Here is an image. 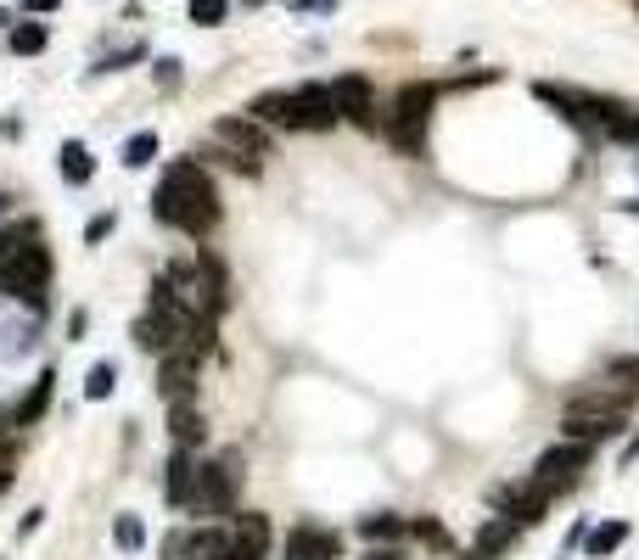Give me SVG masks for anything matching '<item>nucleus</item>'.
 <instances>
[{"mask_svg": "<svg viewBox=\"0 0 639 560\" xmlns=\"http://www.w3.org/2000/svg\"><path fill=\"white\" fill-rule=\"evenodd\" d=\"M230 560H264V555H247V549H236V555H230Z\"/></svg>", "mask_w": 639, "mask_h": 560, "instance_id": "37998d69", "label": "nucleus"}, {"mask_svg": "<svg viewBox=\"0 0 639 560\" xmlns=\"http://www.w3.org/2000/svg\"><path fill=\"white\" fill-rule=\"evenodd\" d=\"M197 476H202L197 448L174 443L169 465H163V504H169V510H180V516H191V504H197Z\"/></svg>", "mask_w": 639, "mask_h": 560, "instance_id": "1a4fd4ad", "label": "nucleus"}, {"mask_svg": "<svg viewBox=\"0 0 639 560\" xmlns=\"http://www.w3.org/2000/svg\"><path fill=\"white\" fill-rule=\"evenodd\" d=\"M628 426V415H595V409H567L561 415V437H572V443H589V448H600V443H611V437Z\"/></svg>", "mask_w": 639, "mask_h": 560, "instance_id": "ddd939ff", "label": "nucleus"}, {"mask_svg": "<svg viewBox=\"0 0 639 560\" xmlns=\"http://www.w3.org/2000/svg\"><path fill=\"white\" fill-rule=\"evenodd\" d=\"M342 555V532L320 527V521H298L286 532V560H337Z\"/></svg>", "mask_w": 639, "mask_h": 560, "instance_id": "f8f14e48", "label": "nucleus"}, {"mask_svg": "<svg viewBox=\"0 0 639 560\" xmlns=\"http://www.w3.org/2000/svg\"><path fill=\"white\" fill-rule=\"evenodd\" d=\"M589 465H595V448L561 437L555 448H544L539 460H533V471H527V476H533L550 499H561L567 488H578V482H583V471H589Z\"/></svg>", "mask_w": 639, "mask_h": 560, "instance_id": "423d86ee", "label": "nucleus"}, {"mask_svg": "<svg viewBox=\"0 0 639 560\" xmlns=\"http://www.w3.org/2000/svg\"><path fill=\"white\" fill-rule=\"evenodd\" d=\"M213 140H225V146H236V152H247V157H275L270 124H258L253 112H225V118L213 124Z\"/></svg>", "mask_w": 639, "mask_h": 560, "instance_id": "9b49d317", "label": "nucleus"}, {"mask_svg": "<svg viewBox=\"0 0 639 560\" xmlns=\"http://www.w3.org/2000/svg\"><path fill=\"white\" fill-rule=\"evenodd\" d=\"M197 370H202V353L191 342L180 348L157 353V392L169 398V404H185V398H197Z\"/></svg>", "mask_w": 639, "mask_h": 560, "instance_id": "0eeeda50", "label": "nucleus"}, {"mask_svg": "<svg viewBox=\"0 0 639 560\" xmlns=\"http://www.w3.org/2000/svg\"><path fill=\"white\" fill-rule=\"evenodd\" d=\"M17 471V443L12 437H0V476H12Z\"/></svg>", "mask_w": 639, "mask_h": 560, "instance_id": "e433bc0d", "label": "nucleus"}, {"mask_svg": "<svg viewBox=\"0 0 639 560\" xmlns=\"http://www.w3.org/2000/svg\"><path fill=\"white\" fill-rule=\"evenodd\" d=\"M141 56H146V45L135 40V45H124V51H118V56H101V62H96V68H90V73H118V68H124V62H141Z\"/></svg>", "mask_w": 639, "mask_h": 560, "instance_id": "c756f323", "label": "nucleus"}, {"mask_svg": "<svg viewBox=\"0 0 639 560\" xmlns=\"http://www.w3.org/2000/svg\"><path fill=\"white\" fill-rule=\"evenodd\" d=\"M359 538H370V544H404V538H410V516H393V510H370V516L359 521Z\"/></svg>", "mask_w": 639, "mask_h": 560, "instance_id": "aec40b11", "label": "nucleus"}, {"mask_svg": "<svg viewBox=\"0 0 639 560\" xmlns=\"http://www.w3.org/2000/svg\"><path fill=\"white\" fill-rule=\"evenodd\" d=\"M365 560H404V555H398V544H387V549H382V544H376V549H370V555H365Z\"/></svg>", "mask_w": 639, "mask_h": 560, "instance_id": "79ce46f5", "label": "nucleus"}, {"mask_svg": "<svg viewBox=\"0 0 639 560\" xmlns=\"http://www.w3.org/2000/svg\"><path fill=\"white\" fill-rule=\"evenodd\" d=\"M432 107H438V84L432 79H410L398 84L393 101H387L382 135L398 157H421L426 152V129H432Z\"/></svg>", "mask_w": 639, "mask_h": 560, "instance_id": "20e7f679", "label": "nucleus"}, {"mask_svg": "<svg viewBox=\"0 0 639 560\" xmlns=\"http://www.w3.org/2000/svg\"><path fill=\"white\" fill-rule=\"evenodd\" d=\"M281 6H286L292 17H303V12H314V17H331V12H337V0H281Z\"/></svg>", "mask_w": 639, "mask_h": 560, "instance_id": "473e14b6", "label": "nucleus"}, {"mask_svg": "<svg viewBox=\"0 0 639 560\" xmlns=\"http://www.w3.org/2000/svg\"><path fill=\"white\" fill-rule=\"evenodd\" d=\"M6 482H12V476H0V493H6Z\"/></svg>", "mask_w": 639, "mask_h": 560, "instance_id": "a18cd8bd", "label": "nucleus"}, {"mask_svg": "<svg viewBox=\"0 0 639 560\" xmlns=\"http://www.w3.org/2000/svg\"><path fill=\"white\" fill-rule=\"evenodd\" d=\"M185 538H191V532H185V527H174L169 538H163V560H185Z\"/></svg>", "mask_w": 639, "mask_h": 560, "instance_id": "f704fd0d", "label": "nucleus"}, {"mask_svg": "<svg viewBox=\"0 0 639 560\" xmlns=\"http://www.w3.org/2000/svg\"><path fill=\"white\" fill-rule=\"evenodd\" d=\"M0 292L29 303L45 314V292H51V247L34 219H12L0 230Z\"/></svg>", "mask_w": 639, "mask_h": 560, "instance_id": "f03ea898", "label": "nucleus"}, {"mask_svg": "<svg viewBox=\"0 0 639 560\" xmlns=\"http://www.w3.org/2000/svg\"><path fill=\"white\" fill-rule=\"evenodd\" d=\"M410 532L421 538V544H432V549H449V544H455V538H449V527H443V521H432V516L410 521Z\"/></svg>", "mask_w": 639, "mask_h": 560, "instance_id": "c85d7f7f", "label": "nucleus"}, {"mask_svg": "<svg viewBox=\"0 0 639 560\" xmlns=\"http://www.w3.org/2000/svg\"><path fill=\"white\" fill-rule=\"evenodd\" d=\"M62 180H68V185H90V180H96V157H90V146H79V140H68V146H62Z\"/></svg>", "mask_w": 639, "mask_h": 560, "instance_id": "4be33fe9", "label": "nucleus"}, {"mask_svg": "<svg viewBox=\"0 0 639 560\" xmlns=\"http://www.w3.org/2000/svg\"><path fill=\"white\" fill-rule=\"evenodd\" d=\"M152 79H157V90H163V96H180V84H185L180 56H157V62H152Z\"/></svg>", "mask_w": 639, "mask_h": 560, "instance_id": "bb28decb", "label": "nucleus"}, {"mask_svg": "<svg viewBox=\"0 0 639 560\" xmlns=\"http://www.w3.org/2000/svg\"><path fill=\"white\" fill-rule=\"evenodd\" d=\"M12 51L17 56H40L45 51V23H12Z\"/></svg>", "mask_w": 639, "mask_h": 560, "instance_id": "a878e982", "label": "nucleus"}, {"mask_svg": "<svg viewBox=\"0 0 639 560\" xmlns=\"http://www.w3.org/2000/svg\"><path fill=\"white\" fill-rule=\"evenodd\" d=\"M488 504H494V516H511L516 527H539L544 510H550V493L527 476V482H505V488H494Z\"/></svg>", "mask_w": 639, "mask_h": 560, "instance_id": "6e6552de", "label": "nucleus"}, {"mask_svg": "<svg viewBox=\"0 0 639 560\" xmlns=\"http://www.w3.org/2000/svg\"><path fill=\"white\" fill-rule=\"evenodd\" d=\"M583 538H589V521H578V527H572L567 538H561V560H567L572 549H583Z\"/></svg>", "mask_w": 639, "mask_h": 560, "instance_id": "c9c22d12", "label": "nucleus"}, {"mask_svg": "<svg viewBox=\"0 0 639 560\" xmlns=\"http://www.w3.org/2000/svg\"><path fill=\"white\" fill-rule=\"evenodd\" d=\"M85 325H90V314H85V308H73V320H68V336H73V342L85 336Z\"/></svg>", "mask_w": 639, "mask_h": 560, "instance_id": "ea45409f", "label": "nucleus"}, {"mask_svg": "<svg viewBox=\"0 0 639 560\" xmlns=\"http://www.w3.org/2000/svg\"><path fill=\"white\" fill-rule=\"evenodd\" d=\"M634 460H639V432L628 437V443H623V454H617V465H634Z\"/></svg>", "mask_w": 639, "mask_h": 560, "instance_id": "a19ab883", "label": "nucleus"}, {"mask_svg": "<svg viewBox=\"0 0 639 560\" xmlns=\"http://www.w3.org/2000/svg\"><path fill=\"white\" fill-rule=\"evenodd\" d=\"M230 555H236L230 527H191V538H185V560H230Z\"/></svg>", "mask_w": 639, "mask_h": 560, "instance_id": "dca6fc26", "label": "nucleus"}, {"mask_svg": "<svg viewBox=\"0 0 639 560\" xmlns=\"http://www.w3.org/2000/svg\"><path fill=\"white\" fill-rule=\"evenodd\" d=\"M331 96H337V112L348 118L354 129H382V118H376V84L365 79V73H342V79H331Z\"/></svg>", "mask_w": 639, "mask_h": 560, "instance_id": "9d476101", "label": "nucleus"}, {"mask_svg": "<svg viewBox=\"0 0 639 560\" xmlns=\"http://www.w3.org/2000/svg\"><path fill=\"white\" fill-rule=\"evenodd\" d=\"M40 521H45V510H29V516L17 521V538H29V532H40Z\"/></svg>", "mask_w": 639, "mask_h": 560, "instance_id": "4c0bfd02", "label": "nucleus"}, {"mask_svg": "<svg viewBox=\"0 0 639 560\" xmlns=\"http://www.w3.org/2000/svg\"><path fill=\"white\" fill-rule=\"evenodd\" d=\"M606 376L634 381V387H639V353H623V359H611V364H606Z\"/></svg>", "mask_w": 639, "mask_h": 560, "instance_id": "72a5a7b5", "label": "nucleus"}, {"mask_svg": "<svg viewBox=\"0 0 639 560\" xmlns=\"http://www.w3.org/2000/svg\"><path fill=\"white\" fill-rule=\"evenodd\" d=\"M57 6H62V0H23V12H29V17H45V12H57Z\"/></svg>", "mask_w": 639, "mask_h": 560, "instance_id": "58836bf2", "label": "nucleus"}, {"mask_svg": "<svg viewBox=\"0 0 639 560\" xmlns=\"http://www.w3.org/2000/svg\"><path fill=\"white\" fill-rule=\"evenodd\" d=\"M628 521H600V527H589V538H583V555L589 560H606V555H617V549L628 544Z\"/></svg>", "mask_w": 639, "mask_h": 560, "instance_id": "412c9836", "label": "nucleus"}, {"mask_svg": "<svg viewBox=\"0 0 639 560\" xmlns=\"http://www.w3.org/2000/svg\"><path fill=\"white\" fill-rule=\"evenodd\" d=\"M230 532H236V549H247V555H264V560H270V538H275V532H270V516H264V510H242Z\"/></svg>", "mask_w": 639, "mask_h": 560, "instance_id": "f3484780", "label": "nucleus"}, {"mask_svg": "<svg viewBox=\"0 0 639 560\" xmlns=\"http://www.w3.org/2000/svg\"><path fill=\"white\" fill-rule=\"evenodd\" d=\"M6 208H12V196H6V191H0V213H6Z\"/></svg>", "mask_w": 639, "mask_h": 560, "instance_id": "c03bdc74", "label": "nucleus"}, {"mask_svg": "<svg viewBox=\"0 0 639 560\" xmlns=\"http://www.w3.org/2000/svg\"><path fill=\"white\" fill-rule=\"evenodd\" d=\"M516 538H522V527H516L511 516H488V521H483V532H477V544H471V555L494 560V555H505Z\"/></svg>", "mask_w": 639, "mask_h": 560, "instance_id": "a211bd4d", "label": "nucleus"}, {"mask_svg": "<svg viewBox=\"0 0 639 560\" xmlns=\"http://www.w3.org/2000/svg\"><path fill=\"white\" fill-rule=\"evenodd\" d=\"M113 230H118V213H96V219L85 224V247H101Z\"/></svg>", "mask_w": 639, "mask_h": 560, "instance_id": "7c9ffc66", "label": "nucleus"}, {"mask_svg": "<svg viewBox=\"0 0 639 560\" xmlns=\"http://www.w3.org/2000/svg\"><path fill=\"white\" fill-rule=\"evenodd\" d=\"M51 392H57V370H40V376H34V387L12 404V426H40L45 409H51Z\"/></svg>", "mask_w": 639, "mask_h": 560, "instance_id": "2eb2a0df", "label": "nucleus"}, {"mask_svg": "<svg viewBox=\"0 0 639 560\" xmlns=\"http://www.w3.org/2000/svg\"><path fill=\"white\" fill-rule=\"evenodd\" d=\"M118 157H124V168H146L157 157V135H152V129H135V135L124 140V152H118Z\"/></svg>", "mask_w": 639, "mask_h": 560, "instance_id": "b1692460", "label": "nucleus"}, {"mask_svg": "<svg viewBox=\"0 0 639 560\" xmlns=\"http://www.w3.org/2000/svg\"><path fill=\"white\" fill-rule=\"evenodd\" d=\"M247 112L270 129H303V135H326V129L342 124L337 96H331V84H320V79L298 84V90H264V96H253Z\"/></svg>", "mask_w": 639, "mask_h": 560, "instance_id": "7ed1b4c3", "label": "nucleus"}, {"mask_svg": "<svg viewBox=\"0 0 639 560\" xmlns=\"http://www.w3.org/2000/svg\"><path fill=\"white\" fill-rule=\"evenodd\" d=\"M185 12H191V23H197V28H219L230 17V0H191Z\"/></svg>", "mask_w": 639, "mask_h": 560, "instance_id": "cd10ccee", "label": "nucleus"}, {"mask_svg": "<svg viewBox=\"0 0 639 560\" xmlns=\"http://www.w3.org/2000/svg\"><path fill=\"white\" fill-rule=\"evenodd\" d=\"M169 437L185 448H202L208 443V426H202L197 415V398H185V404H169Z\"/></svg>", "mask_w": 639, "mask_h": 560, "instance_id": "6ab92c4d", "label": "nucleus"}, {"mask_svg": "<svg viewBox=\"0 0 639 560\" xmlns=\"http://www.w3.org/2000/svg\"><path fill=\"white\" fill-rule=\"evenodd\" d=\"M242 454L225 448V454H213L202 460V476H197V504H191V516H230L236 499H242Z\"/></svg>", "mask_w": 639, "mask_h": 560, "instance_id": "39448f33", "label": "nucleus"}, {"mask_svg": "<svg viewBox=\"0 0 639 560\" xmlns=\"http://www.w3.org/2000/svg\"><path fill=\"white\" fill-rule=\"evenodd\" d=\"M0 336H6V342H0V353L12 359V353H23V348H29V342H34V325H6V331H0Z\"/></svg>", "mask_w": 639, "mask_h": 560, "instance_id": "2f4dec72", "label": "nucleus"}, {"mask_svg": "<svg viewBox=\"0 0 639 560\" xmlns=\"http://www.w3.org/2000/svg\"><path fill=\"white\" fill-rule=\"evenodd\" d=\"M113 544H118V549H129V555L146 544V527H141V516H135V510H118V521H113Z\"/></svg>", "mask_w": 639, "mask_h": 560, "instance_id": "393cba45", "label": "nucleus"}, {"mask_svg": "<svg viewBox=\"0 0 639 560\" xmlns=\"http://www.w3.org/2000/svg\"><path fill=\"white\" fill-rule=\"evenodd\" d=\"M113 387H118V364H113V359L90 364V376H85V398H90V404H101V398H113Z\"/></svg>", "mask_w": 639, "mask_h": 560, "instance_id": "5701e85b", "label": "nucleus"}, {"mask_svg": "<svg viewBox=\"0 0 639 560\" xmlns=\"http://www.w3.org/2000/svg\"><path fill=\"white\" fill-rule=\"evenodd\" d=\"M197 308L213 314V320L230 308V275H225V264H219L208 247L197 252Z\"/></svg>", "mask_w": 639, "mask_h": 560, "instance_id": "4468645a", "label": "nucleus"}, {"mask_svg": "<svg viewBox=\"0 0 639 560\" xmlns=\"http://www.w3.org/2000/svg\"><path fill=\"white\" fill-rule=\"evenodd\" d=\"M242 6H264V0H242Z\"/></svg>", "mask_w": 639, "mask_h": 560, "instance_id": "49530a36", "label": "nucleus"}, {"mask_svg": "<svg viewBox=\"0 0 639 560\" xmlns=\"http://www.w3.org/2000/svg\"><path fill=\"white\" fill-rule=\"evenodd\" d=\"M152 219L191 241H208V230L219 224V191H213V174L197 152L163 163L157 191H152Z\"/></svg>", "mask_w": 639, "mask_h": 560, "instance_id": "f257e3e1", "label": "nucleus"}]
</instances>
